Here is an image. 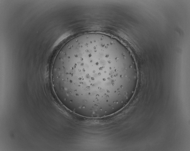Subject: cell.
<instances>
[{
	"mask_svg": "<svg viewBox=\"0 0 190 151\" xmlns=\"http://www.w3.org/2000/svg\"><path fill=\"white\" fill-rule=\"evenodd\" d=\"M134 59L116 39L99 33L77 36L62 47L51 71L55 92L69 110L85 117L112 115L125 107L138 81Z\"/></svg>",
	"mask_w": 190,
	"mask_h": 151,
	"instance_id": "cell-1",
	"label": "cell"
}]
</instances>
